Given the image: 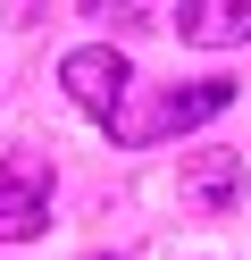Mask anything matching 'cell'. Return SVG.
<instances>
[{
  "mask_svg": "<svg viewBox=\"0 0 251 260\" xmlns=\"http://www.w3.org/2000/svg\"><path fill=\"white\" fill-rule=\"evenodd\" d=\"M59 84H67V101H76L84 118H100L109 135L126 126V92H134V68L109 51V42H84V51H67V59H59Z\"/></svg>",
  "mask_w": 251,
  "mask_h": 260,
  "instance_id": "6da1fadb",
  "label": "cell"
},
{
  "mask_svg": "<svg viewBox=\"0 0 251 260\" xmlns=\"http://www.w3.org/2000/svg\"><path fill=\"white\" fill-rule=\"evenodd\" d=\"M50 226V159L9 151L0 159V243H33Z\"/></svg>",
  "mask_w": 251,
  "mask_h": 260,
  "instance_id": "7a4b0ae2",
  "label": "cell"
},
{
  "mask_svg": "<svg viewBox=\"0 0 251 260\" xmlns=\"http://www.w3.org/2000/svg\"><path fill=\"white\" fill-rule=\"evenodd\" d=\"M234 109V76H201V84H176L151 118H134L117 143H159V135H193V126H209V118H226Z\"/></svg>",
  "mask_w": 251,
  "mask_h": 260,
  "instance_id": "3957f363",
  "label": "cell"
},
{
  "mask_svg": "<svg viewBox=\"0 0 251 260\" xmlns=\"http://www.w3.org/2000/svg\"><path fill=\"white\" fill-rule=\"evenodd\" d=\"M176 193H184L193 218H226V210L243 202V151H184Z\"/></svg>",
  "mask_w": 251,
  "mask_h": 260,
  "instance_id": "277c9868",
  "label": "cell"
},
{
  "mask_svg": "<svg viewBox=\"0 0 251 260\" xmlns=\"http://www.w3.org/2000/svg\"><path fill=\"white\" fill-rule=\"evenodd\" d=\"M176 34L193 51H234V42H251V0H184Z\"/></svg>",
  "mask_w": 251,
  "mask_h": 260,
  "instance_id": "5b68a950",
  "label": "cell"
},
{
  "mask_svg": "<svg viewBox=\"0 0 251 260\" xmlns=\"http://www.w3.org/2000/svg\"><path fill=\"white\" fill-rule=\"evenodd\" d=\"M92 260H126V252H92Z\"/></svg>",
  "mask_w": 251,
  "mask_h": 260,
  "instance_id": "8992f818",
  "label": "cell"
}]
</instances>
